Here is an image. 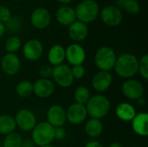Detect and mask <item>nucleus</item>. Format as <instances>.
I'll return each instance as SVG.
<instances>
[{
	"label": "nucleus",
	"instance_id": "obj_11",
	"mask_svg": "<svg viewBox=\"0 0 148 147\" xmlns=\"http://www.w3.org/2000/svg\"><path fill=\"white\" fill-rule=\"evenodd\" d=\"M65 59L72 66L82 65L86 60V51L79 43H72L65 49Z\"/></svg>",
	"mask_w": 148,
	"mask_h": 147
},
{
	"label": "nucleus",
	"instance_id": "obj_7",
	"mask_svg": "<svg viewBox=\"0 0 148 147\" xmlns=\"http://www.w3.org/2000/svg\"><path fill=\"white\" fill-rule=\"evenodd\" d=\"M16 126L23 132H30L36 125L35 114L29 109H20L14 117Z\"/></svg>",
	"mask_w": 148,
	"mask_h": 147
},
{
	"label": "nucleus",
	"instance_id": "obj_28",
	"mask_svg": "<svg viewBox=\"0 0 148 147\" xmlns=\"http://www.w3.org/2000/svg\"><path fill=\"white\" fill-rule=\"evenodd\" d=\"M23 139L21 135L16 132L5 135L3 142V147H21Z\"/></svg>",
	"mask_w": 148,
	"mask_h": 147
},
{
	"label": "nucleus",
	"instance_id": "obj_25",
	"mask_svg": "<svg viewBox=\"0 0 148 147\" xmlns=\"http://www.w3.org/2000/svg\"><path fill=\"white\" fill-rule=\"evenodd\" d=\"M16 93L21 98H27L33 94V83L29 81H21L16 86Z\"/></svg>",
	"mask_w": 148,
	"mask_h": 147
},
{
	"label": "nucleus",
	"instance_id": "obj_3",
	"mask_svg": "<svg viewBox=\"0 0 148 147\" xmlns=\"http://www.w3.org/2000/svg\"><path fill=\"white\" fill-rule=\"evenodd\" d=\"M54 130L55 127L47 121L36 123V126L31 131V140L38 147L49 146L55 139Z\"/></svg>",
	"mask_w": 148,
	"mask_h": 147
},
{
	"label": "nucleus",
	"instance_id": "obj_19",
	"mask_svg": "<svg viewBox=\"0 0 148 147\" xmlns=\"http://www.w3.org/2000/svg\"><path fill=\"white\" fill-rule=\"evenodd\" d=\"M88 28L86 23L75 21L69 27V36L75 42H82L88 36Z\"/></svg>",
	"mask_w": 148,
	"mask_h": 147
},
{
	"label": "nucleus",
	"instance_id": "obj_6",
	"mask_svg": "<svg viewBox=\"0 0 148 147\" xmlns=\"http://www.w3.org/2000/svg\"><path fill=\"white\" fill-rule=\"evenodd\" d=\"M52 77L55 82L61 88H69L74 82L71 68L66 64H61L53 68Z\"/></svg>",
	"mask_w": 148,
	"mask_h": 147
},
{
	"label": "nucleus",
	"instance_id": "obj_23",
	"mask_svg": "<svg viewBox=\"0 0 148 147\" xmlns=\"http://www.w3.org/2000/svg\"><path fill=\"white\" fill-rule=\"evenodd\" d=\"M85 133L90 138H97L101 135L103 132V125L101 120L97 119H89L87 120L84 126Z\"/></svg>",
	"mask_w": 148,
	"mask_h": 147
},
{
	"label": "nucleus",
	"instance_id": "obj_44",
	"mask_svg": "<svg viewBox=\"0 0 148 147\" xmlns=\"http://www.w3.org/2000/svg\"><path fill=\"white\" fill-rule=\"evenodd\" d=\"M130 147H140V146H130Z\"/></svg>",
	"mask_w": 148,
	"mask_h": 147
},
{
	"label": "nucleus",
	"instance_id": "obj_2",
	"mask_svg": "<svg viewBox=\"0 0 148 147\" xmlns=\"http://www.w3.org/2000/svg\"><path fill=\"white\" fill-rule=\"evenodd\" d=\"M87 113L92 119L101 120L110 111L111 104L109 100L103 94H98L89 98L85 105Z\"/></svg>",
	"mask_w": 148,
	"mask_h": 147
},
{
	"label": "nucleus",
	"instance_id": "obj_5",
	"mask_svg": "<svg viewBox=\"0 0 148 147\" xmlns=\"http://www.w3.org/2000/svg\"><path fill=\"white\" fill-rule=\"evenodd\" d=\"M117 56L114 50L108 46L101 47L95 55V63L101 71L110 72L114 69Z\"/></svg>",
	"mask_w": 148,
	"mask_h": 147
},
{
	"label": "nucleus",
	"instance_id": "obj_10",
	"mask_svg": "<svg viewBox=\"0 0 148 147\" xmlns=\"http://www.w3.org/2000/svg\"><path fill=\"white\" fill-rule=\"evenodd\" d=\"M0 67L5 75L12 76L19 72L21 68V60L16 54L6 53L1 59Z\"/></svg>",
	"mask_w": 148,
	"mask_h": 147
},
{
	"label": "nucleus",
	"instance_id": "obj_1",
	"mask_svg": "<svg viewBox=\"0 0 148 147\" xmlns=\"http://www.w3.org/2000/svg\"><path fill=\"white\" fill-rule=\"evenodd\" d=\"M114 68L120 77L127 80L131 79L138 73L139 60L133 54H122L117 57Z\"/></svg>",
	"mask_w": 148,
	"mask_h": 147
},
{
	"label": "nucleus",
	"instance_id": "obj_36",
	"mask_svg": "<svg viewBox=\"0 0 148 147\" xmlns=\"http://www.w3.org/2000/svg\"><path fill=\"white\" fill-rule=\"evenodd\" d=\"M36 146L34 144V142L29 139H23L21 147H36Z\"/></svg>",
	"mask_w": 148,
	"mask_h": 147
},
{
	"label": "nucleus",
	"instance_id": "obj_8",
	"mask_svg": "<svg viewBox=\"0 0 148 147\" xmlns=\"http://www.w3.org/2000/svg\"><path fill=\"white\" fill-rule=\"evenodd\" d=\"M121 91L126 98L132 101H137L143 96L145 89L140 81L131 78L123 82L121 86Z\"/></svg>",
	"mask_w": 148,
	"mask_h": 147
},
{
	"label": "nucleus",
	"instance_id": "obj_15",
	"mask_svg": "<svg viewBox=\"0 0 148 147\" xmlns=\"http://www.w3.org/2000/svg\"><path fill=\"white\" fill-rule=\"evenodd\" d=\"M113 75L108 71L97 72L92 79V87L98 93L106 92L113 83Z\"/></svg>",
	"mask_w": 148,
	"mask_h": 147
},
{
	"label": "nucleus",
	"instance_id": "obj_39",
	"mask_svg": "<svg viewBox=\"0 0 148 147\" xmlns=\"http://www.w3.org/2000/svg\"><path fill=\"white\" fill-rule=\"evenodd\" d=\"M136 102H137V104H138L139 106H144V105L146 104V100H145V98H143V96H142L141 98L138 99V100L136 101Z\"/></svg>",
	"mask_w": 148,
	"mask_h": 147
},
{
	"label": "nucleus",
	"instance_id": "obj_22",
	"mask_svg": "<svg viewBox=\"0 0 148 147\" xmlns=\"http://www.w3.org/2000/svg\"><path fill=\"white\" fill-rule=\"evenodd\" d=\"M116 116L122 121H132V120L136 115V109L134 107L127 102L120 103L115 109Z\"/></svg>",
	"mask_w": 148,
	"mask_h": 147
},
{
	"label": "nucleus",
	"instance_id": "obj_32",
	"mask_svg": "<svg viewBox=\"0 0 148 147\" xmlns=\"http://www.w3.org/2000/svg\"><path fill=\"white\" fill-rule=\"evenodd\" d=\"M71 73L74 79H82L86 74L84 66L82 65H74L71 68Z\"/></svg>",
	"mask_w": 148,
	"mask_h": 147
},
{
	"label": "nucleus",
	"instance_id": "obj_9",
	"mask_svg": "<svg viewBox=\"0 0 148 147\" xmlns=\"http://www.w3.org/2000/svg\"><path fill=\"white\" fill-rule=\"evenodd\" d=\"M101 18L102 22L110 27L120 25L123 20V15L120 8L115 5H108L101 11Z\"/></svg>",
	"mask_w": 148,
	"mask_h": 147
},
{
	"label": "nucleus",
	"instance_id": "obj_4",
	"mask_svg": "<svg viewBox=\"0 0 148 147\" xmlns=\"http://www.w3.org/2000/svg\"><path fill=\"white\" fill-rule=\"evenodd\" d=\"M76 18L82 23H89L94 22L99 15V4L95 0H83L75 10Z\"/></svg>",
	"mask_w": 148,
	"mask_h": 147
},
{
	"label": "nucleus",
	"instance_id": "obj_13",
	"mask_svg": "<svg viewBox=\"0 0 148 147\" xmlns=\"http://www.w3.org/2000/svg\"><path fill=\"white\" fill-rule=\"evenodd\" d=\"M47 122L53 127L63 126L67 121L66 111L60 105H53L47 111Z\"/></svg>",
	"mask_w": 148,
	"mask_h": 147
},
{
	"label": "nucleus",
	"instance_id": "obj_31",
	"mask_svg": "<svg viewBox=\"0 0 148 147\" xmlns=\"http://www.w3.org/2000/svg\"><path fill=\"white\" fill-rule=\"evenodd\" d=\"M138 72L140 74L141 77L145 80L148 79V55H144L140 60H139V69Z\"/></svg>",
	"mask_w": 148,
	"mask_h": 147
},
{
	"label": "nucleus",
	"instance_id": "obj_42",
	"mask_svg": "<svg viewBox=\"0 0 148 147\" xmlns=\"http://www.w3.org/2000/svg\"><path fill=\"white\" fill-rule=\"evenodd\" d=\"M39 147H55V146H52L49 145V146H39Z\"/></svg>",
	"mask_w": 148,
	"mask_h": 147
},
{
	"label": "nucleus",
	"instance_id": "obj_30",
	"mask_svg": "<svg viewBox=\"0 0 148 147\" xmlns=\"http://www.w3.org/2000/svg\"><path fill=\"white\" fill-rule=\"evenodd\" d=\"M21 47H22V42L17 36H11L5 42V49L7 53L15 54V52L18 51Z\"/></svg>",
	"mask_w": 148,
	"mask_h": 147
},
{
	"label": "nucleus",
	"instance_id": "obj_41",
	"mask_svg": "<svg viewBox=\"0 0 148 147\" xmlns=\"http://www.w3.org/2000/svg\"><path fill=\"white\" fill-rule=\"evenodd\" d=\"M57 1L60 2V3H69L72 2L73 0H57Z\"/></svg>",
	"mask_w": 148,
	"mask_h": 147
},
{
	"label": "nucleus",
	"instance_id": "obj_43",
	"mask_svg": "<svg viewBox=\"0 0 148 147\" xmlns=\"http://www.w3.org/2000/svg\"><path fill=\"white\" fill-rule=\"evenodd\" d=\"M12 1H21V0H12Z\"/></svg>",
	"mask_w": 148,
	"mask_h": 147
},
{
	"label": "nucleus",
	"instance_id": "obj_20",
	"mask_svg": "<svg viewBox=\"0 0 148 147\" xmlns=\"http://www.w3.org/2000/svg\"><path fill=\"white\" fill-rule=\"evenodd\" d=\"M56 17L59 23L65 26H69L76 19L75 10L68 5L60 7L56 13Z\"/></svg>",
	"mask_w": 148,
	"mask_h": 147
},
{
	"label": "nucleus",
	"instance_id": "obj_37",
	"mask_svg": "<svg viewBox=\"0 0 148 147\" xmlns=\"http://www.w3.org/2000/svg\"><path fill=\"white\" fill-rule=\"evenodd\" d=\"M84 147H104L103 145L97 141V140H91V141H88Z\"/></svg>",
	"mask_w": 148,
	"mask_h": 147
},
{
	"label": "nucleus",
	"instance_id": "obj_16",
	"mask_svg": "<svg viewBox=\"0 0 148 147\" xmlns=\"http://www.w3.org/2000/svg\"><path fill=\"white\" fill-rule=\"evenodd\" d=\"M55 91V84L50 79L40 78L33 83V94L38 98L46 99L53 94Z\"/></svg>",
	"mask_w": 148,
	"mask_h": 147
},
{
	"label": "nucleus",
	"instance_id": "obj_12",
	"mask_svg": "<svg viewBox=\"0 0 148 147\" xmlns=\"http://www.w3.org/2000/svg\"><path fill=\"white\" fill-rule=\"evenodd\" d=\"M88 116L85 105L73 103L71 104L66 111L67 121L72 125H79L86 120Z\"/></svg>",
	"mask_w": 148,
	"mask_h": 147
},
{
	"label": "nucleus",
	"instance_id": "obj_21",
	"mask_svg": "<svg viewBox=\"0 0 148 147\" xmlns=\"http://www.w3.org/2000/svg\"><path fill=\"white\" fill-rule=\"evenodd\" d=\"M48 62L50 65L56 67L63 64L65 61V49L60 44L53 45L48 52Z\"/></svg>",
	"mask_w": 148,
	"mask_h": 147
},
{
	"label": "nucleus",
	"instance_id": "obj_38",
	"mask_svg": "<svg viewBox=\"0 0 148 147\" xmlns=\"http://www.w3.org/2000/svg\"><path fill=\"white\" fill-rule=\"evenodd\" d=\"M4 33H5V26H4V23H0V38L4 35Z\"/></svg>",
	"mask_w": 148,
	"mask_h": 147
},
{
	"label": "nucleus",
	"instance_id": "obj_26",
	"mask_svg": "<svg viewBox=\"0 0 148 147\" xmlns=\"http://www.w3.org/2000/svg\"><path fill=\"white\" fill-rule=\"evenodd\" d=\"M90 97H91V92L85 86H80L75 90L74 98H75V103L86 105V103L88 101Z\"/></svg>",
	"mask_w": 148,
	"mask_h": 147
},
{
	"label": "nucleus",
	"instance_id": "obj_40",
	"mask_svg": "<svg viewBox=\"0 0 148 147\" xmlns=\"http://www.w3.org/2000/svg\"><path fill=\"white\" fill-rule=\"evenodd\" d=\"M108 147H122V146L119 142H113L108 146Z\"/></svg>",
	"mask_w": 148,
	"mask_h": 147
},
{
	"label": "nucleus",
	"instance_id": "obj_35",
	"mask_svg": "<svg viewBox=\"0 0 148 147\" xmlns=\"http://www.w3.org/2000/svg\"><path fill=\"white\" fill-rule=\"evenodd\" d=\"M65 136H66V130L62 126L55 127V130H54V139H55L62 140L65 138Z\"/></svg>",
	"mask_w": 148,
	"mask_h": 147
},
{
	"label": "nucleus",
	"instance_id": "obj_34",
	"mask_svg": "<svg viewBox=\"0 0 148 147\" xmlns=\"http://www.w3.org/2000/svg\"><path fill=\"white\" fill-rule=\"evenodd\" d=\"M11 16L10 10L8 7L0 5V23H5Z\"/></svg>",
	"mask_w": 148,
	"mask_h": 147
},
{
	"label": "nucleus",
	"instance_id": "obj_18",
	"mask_svg": "<svg viewBox=\"0 0 148 147\" xmlns=\"http://www.w3.org/2000/svg\"><path fill=\"white\" fill-rule=\"evenodd\" d=\"M134 132L140 136L147 137L148 135V114L145 112L136 113L131 121Z\"/></svg>",
	"mask_w": 148,
	"mask_h": 147
},
{
	"label": "nucleus",
	"instance_id": "obj_24",
	"mask_svg": "<svg viewBox=\"0 0 148 147\" xmlns=\"http://www.w3.org/2000/svg\"><path fill=\"white\" fill-rule=\"evenodd\" d=\"M16 125L14 117L9 114L0 115V134L7 135L15 132Z\"/></svg>",
	"mask_w": 148,
	"mask_h": 147
},
{
	"label": "nucleus",
	"instance_id": "obj_29",
	"mask_svg": "<svg viewBox=\"0 0 148 147\" xmlns=\"http://www.w3.org/2000/svg\"><path fill=\"white\" fill-rule=\"evenodd\" d=\"M5 31L15 34L18 32L22 27V19L19 16H10V18L4 23Z\"/></svg>",
	"mask_w": 148,
	"mask_h": 147
},
{
	"label": "nucleus",
	"instance_id": "obj_17",
	"mask_svg": "<svg viewBox=\"0 0 148 147\" xmlns=\"http://www.w3.org/2000/svg\"><path fill=\"white\" fill-rule=\"evenodd\" d=\"M51 17L49 10L42 7L35 9L30 15V22L32 25L38 29H46L49 25Z\"/></svg>",
	"mask_w": 148,
	"mask_h": 147
},
{
	"label": "nucleus",
	"instance_id": "obj_27",
	"mask_svg": "<svg viewBox=\"0 0 148 147\" xmlns=\"http://www.w3.org/2000/svg\"><path fill=\"white\" fill-rule=\"evenodd\" d=\"M117 7L126 10L131 14H138L140 10V5L136 0H116Z\"/></svg>",
	"mask_w": 148,
	"mask_h": 147
},
{
	"label": "nucleus",
	"instance_id": "obj_33",
	"mask_svg": "<svg viewBox=\"0 0 148 147\" xmlns=\"http://www.w3.org/2000/svg\"><path fill=\"white\" fill-rule=\"evenodd\" d=\"M53 68L50 65H42L39 68V75L42 79H49L52 77Z\"/></svg>",
	"mask_w": 148,
	"mask_h": 147
},
{
	"label": "nucleus",
	"instance_id": "obj_14",
	"mask_svg": "<svg viewBox=\"0 0 148 147\" xmlns=\"http://www.w3.org/2000/svg\"><path fill=\"white\" fill-rule=\"evenodd\" d=\"M43 53L42 43L37 39H30L27 41L23 47V55L29 61L38 60Z\"/></svg>",
	"mask_w": 148,
	"mask_h": 147
}]
</instances>
